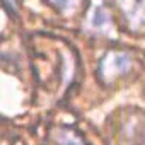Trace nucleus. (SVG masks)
Segmentation results:
<instances>
[{"instance_id": "obj_4", "label": "nucleus", "mask_w": 145, "mask_h": 145, "mask_svg": "<svg viewBox=\"0 0 145 145\" xmlns=\"http://www.w3.org/2000/svg\"><path fill=\"white\" fill-rule=\"evenodd\" d=\"M58 142L60 145H84V142L75 135V133H72L68 130H63L58 137Z\"/></svg>"}, {"instance_id": "obj_5", "label": "nucleus", "mask_w": 145, "mask_h": 145, "mask_svg": "<svg viewBox=\"0 0 145 145\" xmlns=\"http://www.w3.org/2000/svg\"><path fill=\"white\" fill-rule=\"evenodd\" d=\"M51 2H53L61 12H72V10L77 7L79 0H51Z\"/></svg>"}, {"instance_id": "obj_2", "label": "nucleus", "mask_w": 145, "mask_h": 145, "mask_svg": "<svg viewBox=\"0 0 145 145\" xmlns=\"http://www.w3.org/2000/svg\"><path fill=\"white\" fill-rule=\"evenodd\" d=\"M118 4L125 16L128 17V22L133 29L142 27L143 24V0H118Z\"/></svg>"}, {"instance_id": "obj_1", "label": "nucleus", "mask_w": 145, "mask_h": 145, "mask_svg": "<svg viewBox=\"0 0 145 145\" xmlns=\"http://www.w3.org/2000/svg\"><path fill=\"white\" fill-rule=\"evenodd\" d=\"M133 60L128 53H123V51H113V53H108L103 60H101V65H99V75L103 80H113L116 79L118 75H123L130 70Z\"/></svg>"}, {"instance_id": "obj_3", "label": "nucleus", "mask_w": 145, "mask_h": 145, "mask_svg": "<svg viewBox=\"0 0 145 145\" xmlns=\"http://www.w3.org/2000/svg\"><path fill=\"white\" fill-rule=\"evenodd\" d=\"M109 16H108V12L101 7V5H97L94 10H92V16H91V26L94 27V29H97V31H104V29H108L109 27Z\"/></svg>"}, {"instance_id": "obj_6", "label": "nucleus", "mask_w": 145, "mask_h": 145, "mask_svg": "<svg viewBox=\"0 0 145 145\" xmlns=\"http://www.w3.org/2000/svg\"><path fill=\"white\" fill-rule=\"evenodd\" d=\"M4 2H5L10 9H16V0H4Z\"/></svg>"}]
</instances>
